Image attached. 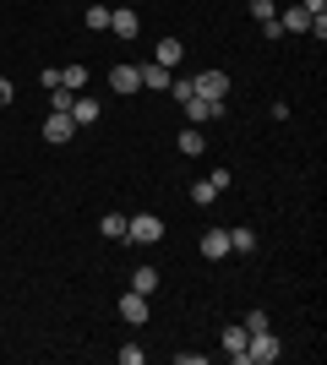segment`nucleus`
<instances>
[{
    "instance_id": "f257e3e1",
    "label": "nucleus",
    "mask_w": 327,
    "mask_h": 365,
    "mask_svg": "<svg viewBox=\"0 0 327 365\" xmlns=\"http://www.w3.org/2000/svg\"><path fill=\"white\" fill-rule=\"evenodd\" d=\"M279 354H284V349H279V338L262 327V333H251V344H246V354H240V365H273Z\"/></svg>"
},
{
    "instance_id": "f03ea898",
    "label": "nucleus",
    "mask_w": 327,
    "mask_h": 365,
    "mask_svg": "<svg viewBox=\"0 0 327 365\" xmlns=\"http://www.w3.org/2000/svg\"><path fill=\"white\" fill-rule=\"evenodd\" d=\"M125 240H137V245H158V240H164V218H153V213L125 218Z\"/></svg>"
},
{
    "instance_id": "7ed1b4c3",
    "label": "nucleus",
    "mask_w": 327,
    "mask_h": 365,
    "mask_svg": "<svg viewBox=\"0 0 327 365\" xmlns=\"http://www.w3.org/2000/svg\"><path fill=\"white\" fill-rule=\"evenodd\" d=\"M191 93L207 98V104H224V98H229V76L224 71H202V76H191Z\"/></svg>"
},
{
    "instance_id": "20e7f679",
    "label": "nucleus",
    "mask_w": 327,
    "mask_h": 365,
    "mask_svg": "<svg viewBox=\"0 0 327 365\" xmlns=\"http://www.w3.org/2000/svg\"><path fill=\"white\" fill-rule=\"evenodd\" d=\"M71 137H77V120H71L66 109H49V120H44V142H49V148H66Z\"/></svg>"
},
{
    "instance_id": "39448f33",
    "label": "nucleus",
    "mask_w": 327,
    "mask_h": 365,
    "mask_svg": "<svg viewBox=\"0 0 327 365\" xmlns=\"http://www.w3.org/2000/svg\"><path fill=\"white\" fill-rule=\"evenodd\" d=\"M137 6H109V33H115V38H137Z\"/></svg>"
},
{
    "instance_id": "423d86ee",
    "label": "nucleus",
    "mask_w": 327,
    "mask_h": 365,
    "mask_svg": "<svg viewBox=\"0 0 327 365\" xmlns=\"http://www.w3.org/2000/svg\"><path fill=\"white\" fill-rule=\"evenodd\" d=\"M120 317L131 322V327H142V322L153 317V305H147V294H137V289H125V294H120Z\"/></svg>"
},
{
    "instance_id": "0eeeda50",
    "label": "nucleus",
    "mask_w": 327,
    "mask_h": 365,
    "mask_svg": "<svg viewBox=\"0 0 327 365\" xmlns=\"http://www.w3.org/2000/svg\"><path fill=\"white\" fill-rule=\"evenodd\" d=\"M180 104H186V120H191V125H207V120H218V115H224V104H207V98H197V93H191V98H180Z\"/></svg>"
},
{
    "instance_id": "6e6552de",
    "label": "nucleus",
    "mask_w": 327,
    "mask_h": 365,
    "mask_svg": "<svg viewBox=\"0 0 327 365\" xmlns=\"http://www.w3.org/2000/svg\"><path fill=\"white\" fill-rule=\"evenodd\" d=\"M202 257L207 262H224V257H229V229H202Z\"/></svg>"
},
{
    "instance_id": "1a4fd4ad",
    "label": "nucleus",
    "mask_w": 327,
    "mask_h": 365,
    "mask_svg": "<svg viewBox=\"0 0 327 365\" xmlns=\"http://www.w3.org/2000/svg\"><path fill=\"white\" fill-rule=\"evenodd\" d=\"M137 76H142V88H158V93H170V82H175V71H170V66H158V61L137 66Z\"/></svg>"
},
{
    "instance_id": "9d476101",
    "label": "nucleus",
    "mask_w": 327,
    "mask_h": 365,
    "mask_svg": "<svg viewBox=\"0 0 327 365\" xmlns=\"http://www.w3.org/2000/svg\"><path fill=\"white\" fill-rule=\"evenodd\" d=\"M71 120H77V131H82V125H98V98L77 93V98H71Z\"/></svg>"
},
{
    "instance_id": "9b49d317",
    "label": "nucleus",
    "mask_w": 327,
    "mask_h": 365,
    "mask_svg": "<svg viewBox=\"0 0 327 365\" xmlns=\"http://www.w3.org/2000/svg\"><path fill=\"white\" fill-rule=\"evenodd\" d=\"M246 344H251L246 322H229V327H224V349H229V360H240V354H246Z\"/></svg>"
},
{
    "instance_id": "f8f14e48",
    "label": "nucleus",
    "mask_w": 327,
    "mask_h": 365,
    "mask_svg": "<svg viewBox=\"0 0 327 365\" xmlns=\"http://www.w3.org/2000/svg\"><path fill=\"white\" fill-rule=\"evenodd\" d=\"M180 55H186V44H180V38H158V44H153V61L170 66V71L180 66Z\"/></svg>"
},
{
    "instance_id": "ddd939ff",
    "label": "nucleus",
    "mask_w": 327,
    "mask_h": 365,
    "mask_svg": "<svg viewBox=\"0 0 327 365\" xmlns=\"http://www.w3.org/2000/svg\"><path fill=\"white\" fill-rule=\"evenodd\" d=\"M109 88H115V93H137L142 88L137 66H115V71H109Z\"/></svg>"
},
{
    "instance_id": "4468645a",
    "label": "nucleus",
    "mask_w": 327,
    "mask_h": 365,
    "mask_svg": "<svg viewBox=\"0 0 327 365\" xmlns=\"http://www.w3.org/2000/svg\"><path fill=\"white\" fill-rule=\"evenodd\" d=\"M279 28H284V33H306V28H311V11H306V6L295 0V6L279 16Z\"/></svg>"
},
{
    "instance_id": "2eb2a0df",
    "label": "nucleus",
    "mask_w": 327,
    "mask_h": 365,
    "mask_svg": "<svg viewBox=\"0 0 327 365\" xmlns=\"http://www.w3.org/2000/svg\"><path fill=\"white\" fill-rule=\"evenodd\" d=\"M131 289H137V294H147V300H153V294H158V267H147V262H142L137 273H131Z\"/></svg>"
},
{
    "instance_id": "dca6fc26",
    "label": "nucleus",
    "mask_w": 327,
    "mask_h": 365,
    "mask_svg": "<svg viewBox=\"0 0 327 365\" xmlns=\"http://www.w3.org/2000/svg\"><path fill=\"white\" fill-rule=\"evenodd\" d=\"M229 251H240V257H251V251H256V229H229Z\"/></svg>"
},
{
    "instance_id": "f3484780",
    "label": "nucleus",
    "mask_w": 327,
    "mask_h": 365,
    "mask_svg": "<svg viewBox=\"0 0 327 365\" xmlns=\"http://www.w3.org/2000/svg\"><path fill=\"white\" fill-rule=\"evenodd\" d=\"M175 148L186 153V158H197V153L207 148V137H202V131H180V137H175Z\"/></svg>"
},
{
    "instance_id": "a211bd4d",
    "label": "nucleus",
    "mask_w": 327,
    "mask_h": 365,
    "mask_svg": "<svg viewBox=\"0 0 327 365\" xmlns=\"http://www.w3.org/2000/svg\"><path fill=\"white\" fill-rule=\"evenodd\" d=\"M82 22H88V28H93V33H109V6H104V0H93Z\"/></svg>"
},
{
    "instance_id": "6ab92c4d",
    "label": "nucleus",
    "mask_w": 327,
    "mask_h": 365,
    "mask_svg": "<svg viewBox=\"0 0 327 365\" xmlns=\"http://www.w3.org/2000/svg\"><path fill=\"white\" fill-rule=\"evenodd\" d=\"M61 88L82 93V88H88V66H66V71H61Z\"/></svg>"
},
{
    "instance_id": "aec40b11",
    "label": "nucleus",
    "mask_w": 327,
    "mask_h": 365,
    "mask_svg": "<svg viewBox=\"0 0 327 365\" xmlns=\"http://www.w3.org/2000/svg\"><path fill=\"white\" fill-rule=\"evenodd\" d=\"M98 229H104V240H125V213H109V218H98Z\"/></svg>"
},
{
    "instance_id": "412c9836",
    "label": "nucleus",
    "mask_w": 327,
    "mask_h": 365,
    "mask_svg": "<svg viewBox=\"0 0 327 365\" xmlns=\"http://www.w3.org/2000/svg\"><path fill=\"white\" fill-rule=\"evenodd\" d=\"M213 197H218L213 180H197V185H191V202H197V207H213Z\"/></svg>"
},
{
    "instance_id": "4be33fe9",
    "label": "nucleus",
    "mask_w": 327,
    "mask_h": 365,
    "mask_svg": "<svg viewBox=\"0 0 327 365\" xmlns=\"http://www.w3.org/2000/svg\"><path fill=\"white\" fill-rule=\"evenodd\" d=\"M71 98H77L71 88H49V109H66V115H71Z\"/></svg>"
},
{
    "instance_id": "5701e85b",
    "label": "nucleus",
    "mask_w": 327,
    "mask_h": 365,
    "mask_svg": "<svg viewBox=\"0 0 327 365\" xmlns=\"http://www.w3.org/2000/svg\"><path fill=\"white\" fill-rule=\"evenodd\" d=\"M251 16H256V22H273V0H251Z\"/></svg>"
},
{
    "instance_id": "b1692460",
    "label": "nucleus",
    "mask_w": 327,
    "mask_h": 365,
    "mask_svg": "<svg viewBox=\"0 0 327 365\" xmlns=\"http://www.w3.org/2000/svg\"><path fill=\"white\" fill-rule=\"evenodd\" d=\"M300 6H306L311 16H322V11H327V0H300Z\"/></svg>"
},
{
    "instance_id": "393cba45",
    "label": "nucleus",
    "mask_w": 327,
    "mask_h": 365,
    "mask_svg": "<svg viewBox=\"0 0 327 365\" xmlns=\"http://www.w3.org/2000/svg\"><path fill=\"white\" fill-rule=\"evenodd\" d=\"M11 104V82H6V76H0V109Z\"/></svg>"
},
{
    "instance_id": "a878e982",
    "label": "nucleus",
    "mask_w": 327,
    "mask_h": 365,
    "mask_svg": "<svg viewBox=\"0 0 327 365\" xmlns=\"http://www.w3.org/2000/svg\"><path fill=\"white\" fill-rule=\"evenodd\" d=\"M125 6H142V0H125Z\"/></svg>"
}]
</instances>
